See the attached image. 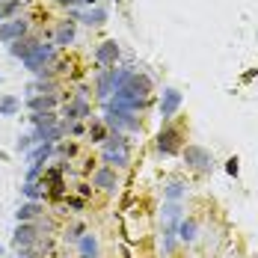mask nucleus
Masks as SVG:
<instances>
[{"mask_svg":"<svg viewBox=\"0 0 258 258\" xmlns=\"http://www.w3.org/2000/svg\"><path fill=\"white\" fill-rule=\"evenodd\" d=\"M53 59H56V45H45V42H39L36 48H33V53L27 56L24 66L27 72H33V75H42L45 69H51L53 66Z\"/></svg>","mask_w":258,"mask_h":258,"instance_id":"5","label":"nucleus"},{"mask_svg":"<svg viewBox=\"0 0 258 258\" xmlns=\"http://www.w3.org/2000/svg\"><path fill=\"white\" fill-rule=\"evenodd\" d=\"M56 152H59L62 157H75V155H78V146H75V143H69V146H59Z\"/></svg>","mask_w":258,"mask_h":258,"instance_id":"34","label":"nucleus"},{"mask_svg":"<svg viewBox=\"0 0 258 258\" xmlns=\"http://www.w3.org/2000/svg\"><path fill=\"white\" fill-rule=\"evenodd\" d=\"M83 234H86V226H83V223H75L72 229H66V240H72V243H78V240L83 237Z\"/></svg>","mask_w":258,"mask_h":258,"instance_id":"31","label":"nucleus"},{"mask_svg":"<svg viewBox=\"0 0 258 258\" xmlns=\"http://www.w3.org/2000/svg\"><path fill=\"white\" fill-rule=\"evenodd\" d=\"M18 110H21V98L0 95V116H18Z\"/></svg>","mask_w":258,"mask_h":258,"instance_id":"24","label":"nucleus"},{"mask_svg":"<svg viewBox=\"0 0 258 258\" xmlns=\"http://www.w3.org/2000/svg\"><path fill=\"white\" fill-rule=\"evenodd\" d=\"M104 125L116 134H125V131H140V116L134 110H122L116 104H104Z\"/></svg>","mask_w":258,"mask_h":258,"instance_id":"3","label":"nucleus"},{"mask_svg":"<svg viewBox=\"0 0 258 258\" xmlns=\"http://www.w3.org/2000/svg\"><path fill=\"white\" fill-rule=\"evenodd\" d=\"M42 243V232L36 223H18L15 226V234H12V246L15 249H24V246H36Z\"/></svg>","mask_w":258,"mask_h":258,"instance_id":"10","label":"nucleus"},{"mask_svg":"<svg viewBox=\"0 0 258 258\" xmlns=\"http://www.w3.org/2000/svg\"><path fill=\"white\" fill-rule=\"evenodd\" d=\"M86 134H89V140H92V143H101V146H104V140L110 137V128L104 125V119H92V122H89V128H86Z\"/></svg>","mask_w":258,"mask_h":258,"instance_id":"23","label":"nucleus"},{"mask_svg":"<svg viewBox=\"0 0 258 258\" xmlns=\"http://www.w3.org/2000/svg\"><path fill=\"white\" fill-rule=\"evenodd\" d=\"M56 122H62V119H59V116H56V113H30V125H33V128H39V125H56Z\"/></svg>","mask_w":258,"mask_h":258,"instance_id":"27","label":"nucleus"},{"mask_svg":"<svg viewBox=\"0 0 258 258\" xmlns=\"http://www.w3.org/2000/svg\"><path fill=\"white\" fill-rule=\"evenodd\" d=\"M184 160H187V166L190 169H196V172H211L214 169V155L202 149V146H187L184 149Z\"/></svg>","mask_w":258,"mask_h":258,"instance_id":"9","label":"nucleus"},{"mask_svg":"<svg viewBox=\"0 0 258 258\" xmlns=\"http://www.w3.org/2000/svg\"><path fill=\"white\" fill-rule=\"evenodd\" d=\"M33 134L27 131V134H18V140H15V152H21V155H30L33 152Z\"/></svg>","mask_w":258,"mask_h":258,"instance_id":"29","label":"nucleus"},{"mask_svg":"<svg viewBox=\"0 0 258 258\" xmlns=\"http://www.w3.org/2000/svg\"><path fill=\"white\" fill-rule=\"evenodd\" d=\"M92 187L113 193V190L119 187V175H116V169H113V166H98V169L92 172Z\"/></svg>","mask_w":258,"mask_h":258,"instance_id":"14","label":"nucleus"},{"mask_svg":"<svg viewBox=\"0 0 258 258\" xmlns=\"http://www.w3.org/2000/svg\"><path fill=\"white\" fill-rule=\"evenodd\" d=\"M59 6H69V9H80V6H92L95 0H56Z\"/></svg>","mask_w":258,"mask_h":258,"instance_id":"33","label":"nucleus"},{"mask_svg":"<svg viewBox=\"0 0 258 258\" xmlns=\"http://www.w3.org/2000/svg\"><path fill=\"white\" fill-rule=\"evenodd\" d=\"M80 119H89V101H86V89H80L78 95L72 98V101L66 104V110H62V125L72 131L75 122Z\"/></svg>","mask_w":258,"mask_h":258,"instance_id":"6","label":"nucleus"},{"mask_svg":"<svg viewBox=\"0 0 258 258\" xmlns=\"http://www.w3.org/2000/svg\"><path fill=\"white\" fill-rule=\"evenodd\" d=\"M149 95H152V80L149 75H143V72H131L128 80L113 92V98L107 104H116V107H122V110H140L143 104L149 101Z\"/></svg>","mask_w":258,"mask_h":258,"instance_id":"1","label":"nucleus"},{"mask_svg":"<svg viewBox=\"0 0 258 258\" xmlns=\"http://www.w3.org/2000/svg\"><path fill=\"white\" fill-rule=\"evenodd\" d=\"M226 172H229L232 178H237V172H240V166H237V157H232V160H226Z\"/></svg>","mask_w":258,"mask_h":258,"instance_id":"35","label":"nucleus"},{"mask_svg":"<svg viewBox=\"0 0 258 258\" xmlns=\"http://www.w3.org/2000/svg\"><path fill=\"white\" fill-rule=\"evenodd\" d=\"M134 69H101L98 72V78H95V95H98V101H110L113 98V92L128 80V75Z\"/></svg>","mask_w":258,"mask_h":258,"instance_id":"4","label":"nucleus"},{"mask_svg":"<svg viewBox=\"0 0 258 258\" xmlns=\"http://www.w3.org/2000/svg\"><path fill=\"white\" fill-rule=\"evenodd\" d=\"M39 217H45L42 202H21L18 211H15V220H18V223H36Z\"/></svg>","mask_w":258,"mask_h":258,"instance_id":"16","label":"nucleus"},{"mask_svg":"<svg viewBox=\"0 0 258 258\" xmlns=\"http://www.w3.org/2000/svg\"><path fill=\"white\" fill-rule=\"evenodd\" d=\"M24 36H30V21H27L24 15H15L12 21H3L0 24V42L3 45H12V42H18Z\"/></svg>","mask_w":258,"mask_h":258,"instance_id":"8","label":"nucleus"},{"mask_svg":"<svg viewBox=\"0 0 258 258\" xmlns=\"http://www.w3.org/2000/svg\"><path fill=\"white\" fill-rule=\"evenodd\" d=\"M178 240L181 243H193L196 240V223L193 220H181L178 223Z\"/></svg>","mask_w":258,"mask_h":258,"instance_id":"26","label":"nucleus"},{"mask_svg":"<svg viewBox=\"0 0 258 258\" xmlns=\"http://www.w3.org/2000/svg\"><path fill=\"white\" fill-rule=\"evenodd\" d=\"M42 255V243H36V246H24V249H18V258H39Z\"/></svg>","mask_w":258,"mask_h":258,"instance_id":"32","label":"nucleus"},{"mask_svg":"<svg viewBox=\"0 0 258 258\" xmlns=\"http://www.w3.org/2000/svg\"><path fill=\"white\" fill-rule=\"evenodd\" d=\"M3 252H6V249H3V243H0V255H3Z\"/></svg>","mask_w":258,"mask_h":258,"instance_id":"38","label":"nucleus"},{"mask_svg":"<svg viewBox=\"0 0 258 258\" xmlns=\"http://www.w3.org/2000/svg\"><path fill=\"white\" fill-rule=\"evenodd\" d=\"M33 95H56V83H45V78H39V80H33V83H27V89H24V98H33Z\"/></svg>","mask_w":258,"mask_h":258,"instance_id":"20","label":"nucleus"},{"mask_svg":"<svg viewBox=\"0 0 258 258\" xmlns=\"http://www.w3.org/2000/svg\"><path fill=\"white\" fill-rule=\"evenodd\" d=\"M0 80H3V78H0Z\"/></svg>","mask_w":258,"mask_h":258,"instance_id":"40","label":"nucleus"},{"mask_svg":"<svg viewBox=\"0 0 258 258\" xmlns=\"http://www.w3.org/2000/svg\"><path fill=\"white\" fill-rule=\"evenodd\" d=\"M181 128H175V125H166V128L157 134V152L163 157H172V155H178V152H184L181 149Z\"/></svg>","mask_w":258,"mask_h":258,"instance_id":"7","label":"nucleus"},{"mask_svg":"<svg viewBox=\"0 0 258 258\" xmlns=\"http://www.w3.org/2000/svg\"><path fill=\"white\" fill-rule=\"evenodd\" d=\"M53 152H56V146H53V143H39V146H33V152L27 155V160H30V163H45Z\"/></svg>","mask_w":258,"mask_h":258,"instance_id":"22","label":"nucleus"},{"mask_svg":"<svg viewBox=\"0 0 258 258\" xmlns=\"http://www.w3.org/2000/svg\"><path fill=\"white\" fill-rule=\"evenodd\" d=\"M83 122H75V125H72V131H69V134H75V137H80V134H83Z\"/></svg>","mask_w":258,"mask_h":258,"instance_id":"36","label":"nucleus"},{"mask_svg":"<svg viewBox=\"0 0 258 258\" xmlns=\"http://www.w3.org/2000/svg\"><path fill=\"white\" fill-rule=\"evenodd\" d=\"M181 101H184V95H181L178 89L166 86V89H163V95H160V107H157V110H160V119H163V122H169V119L181 110Z\"/></svg>","mask_w":258,"mask_h":258,"instance_id":"11","label":"nucleus"},{"mask_svg":"<svg viewBox=\"0 0 258 258\" xmlns=\"http://www.w3.org/2000/svg\"><path fill=\"white\" fill-rule=\"evenodd\" d=\"M45 187H48L45 181H24V184H21V193H24L27 202H42L45 193H48Z\"/></svg>","mask_w":258,"mask_h":258,"instance_id":"19","label":"nucleus"},{"mask_svg":"<svg viewBox=\"0 0 258 258\" xmlns=\"http://www.w3.org/2000/svg\"><path fill=\"white\" fill-rule=\"evenodd\" d=\"M187 193V187H184V181H169L166 184V190H163V199L166 202H181V196Z\"/></svg>","mask_w":258,"mask_h":258,"instance_id":"25","label":"nucleus"},{"mask_svg":"<svg viewBox=\"0 0 258 258\" xmlns=\"http://www.w3.org/2000/svg\"><path fill=\"white\" fill-rule=\"evenodd\" d=\"M69 15L86 27H101L107 21V9H101V6H92V9H69Z\"/></svg>","mask_w":258,"mask_h":258,"instance_id":"12","label":"nucleus"},{"mask_svg":"<svg viewBox=\"0 0 258 258\" xmlns=\"http://www.w3.org/2000/svg\"><path fill=\"white\" fill-rule=\"evenodd\" d=\"M56 104H59L56 95H33V98H27V110L30 113H51V110H56Z\"/></svg>","mask_w":258,"mask_h":258,"instance_id":"18","label":"nucleus"},{"mask_svg":"<svg viewBox=\"0 0 258 258\" xmlns=\"http://www.w3.org/2000/svg\"><path fill=\"white\" fill-rule=\"evenodd\" d=\"M78 252H80V258H98V237L86 232L78 240Z\"/></svg>","mask_w":258,"mask_h":258,"instance_id":"21","label":"nucleus"},{"mask_svg":"<svg viewBox=\"0 0 258 258\" xmlns=\"http://www.w3.org/2000/svg\"><path fill=\"white\" fill-rule=\"evenodd\" d=\"M69 205L75 208V211H80V208H83V199H69Z\"/></svg>","mask_w":258,"mask_h":258,"instance_id":"37","label":"nucleus"},{"mask_svg":"<svg viewBox=\"0 0 258 258\" xmlns=\"http://www.w3.org/2000/svg\"><path fill=\"white\" fill-rule=\"evenodd\" d=\"M39 42L33 39V36H24V39H18V42H12V45H6V51H9V56H15V59H21L24 62L27 56L33 53V48H36Z\"/></svg>","mask_w":258,"mask_h":258,"instance_id":"17","label":"nucleus"},{"mask_svg":"<svg viewBox=\"0 0 258 258\" xmlns=\"http://www.w3.org/2000/svg\"><path fill=\"white\" fill-rule=\"evenodd\" d=\"M45 169H48L45 163H30V166H27V178L24 181H39L42 175H45Z\"/></svg>","mask_w":258,"mask_h":258,"instance_id":"30","label":"nucleus"},{"mask_svg":"<svg viewBox=\"0 0 258 258\" xmlns=\"http://www.w3.org/2000/svg\"><path fill=\"white\" fill-rule=\"evenodd\" d=\"M0 3H6V0H0Z\"/></svg>","mask_w":258,"mask_h":258,"instance_id":"39","label":"nucleus"},{"mask_svg":"<svg viewBox=\"0 0 258 258\" xmlns=\"http://www.w3.org/2000/svg\"><path fill=\"white\" fill-rule=\"evenodd\" d=\"M75 39H78V33H75V21L66 18V21L56 24V30H53V45H56V48H66V45H72Z\"/></svg>","mask_w":258,"mask_h":258,"instance_id":"15","label":"nucleus"},{"mask_svg":"<svg viewBox=\"0 0 258 258\" xmlns=\"http://www.w3.org/2000/svg\"><path fill=\"white\" fill-rule=\"evenodd\" d=\"M116 59H119V42H116V39H107V42H101V45L95 48V62H98L101 69H113Z\"/></svg>","mask_w":258,"mask_h":258,"instance_id":"13","label":"nucleus"},{"mask_svg":"<svg viewBox=\"0 0 258 258\" xmlns=\"http://www.w3.org/2000/svg\"><path fill=\"white\" fill-rule=\"evenodd\" d=\"M21 3H24V0H6V3H0V24H3V21H12L15 12L21 9Z\"/></svg>","mask_w":258,"mask_h":258,"instance_id":"28","label":"nucleus"},{"mask_svg":"<svg viewBox=\"0 0 258 258\" xmlns=\"http://www.w3.org/2000/svg\"><path fill=\"white\" fill-rule=\"evenodd\" d=\"M101 160L107 163V166H113V169H122V166H128V160H131L128 137H125V134H116V131H110V137L104 140V146H101Z\"/></svg>","mask_w":258,"mask_h":258,"instance_id":"2","label":"nucleus"}]
</instances>
